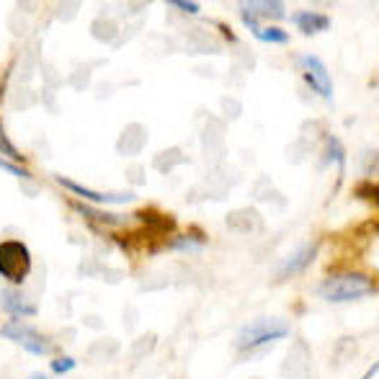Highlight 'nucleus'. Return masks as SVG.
Segmentation results:
<instances>
[{"label":"nucleus","mask_w":379,"mask_h":379,"mask_svg":"<svg viewBox=\"0 0 379 379\" xmlns=\"http://www.w3.org/2000/svg\"><path fill=\"white\" fill-rule=\"evenodd\" d=\"M371 289H374V284H371L369 276L356 271H344L328 276L325 282L318 287V294L325 302H351L371 294Z\"/></svg>","instance_id":"f257e3e1"},{"label":"nucleus","mask_w":379,"mask_h":379,"mask_svg":"<svg viewBox=\"0 0 379 379\" xmlns=\"http://www.w3.org/2000/svg\"><path fill=\"white\" fill-rule=\"evenodd\" d=\"M289 335V325L284 320H256L240 330L238 335V348L240 351H248V348H256V346L271 344V341H279V338H287Z\"/></svg>","instance_id":"f03ea898"},{"label":"nucleus","mask_w":379,"mask_h":379,"mask_svg":"<svg viewBox=\"0 0 379 379\" xmlns=\"http://www.w3.org/2000/svg\"><path fill=\"white\" fill-rule=\"evenodd\" d=\"M29 268H31V256L24 243L8 240L0 245V276H6L13 284H21L26 279Z\"/></svg>","instance_id":"7ed1b4c3"},{"label":"nucleus","mask_w":379,"mask_h":379,"mask_svg":"<svg viewBox=\"0 0 379 379\" xmlns=\"http://www.w3.org/2000/svg\"><path fill=\"white\" fill-rule=\"evenodd\" d=\"M300 67L305 70V80L309 83V88L315 90L318 96L323 98H333V78H330V72L318 57H312V54H302L300 57Z\"/></svg>","instance_id":"20e7f679"},{"label":"nucleus","mask_w":379,"mask_h":379,"mask_svg":"<svg viewBox=\"0 0 379 379\" xmlns=\"http://www.w3.org/2000/svg\"><path fill=\"white\" fill-rule=\"evenodd\" d=\"M0 335H6V338H10V341H18V344L24 346L26 351L36 353V356L47 353V341L39 333H36L34 328L18 325V323H13V325L3 328V330H0Z\"/></svg>","instance_id":"39448f33"},{"label":"nucleus","mask_w":379,"mask_h":379,"mask_svg":"<svg viewBox=\"0 0 379 379\" xmlns=\"http://www.w3.org/2000/svg\"><path fill=\"white\" fill-rule=\"evenodd\" d=\"M315 256H318V243H305V245H300L289 258H287V261H284L282 268H279V276L284 279V276L305 271V268L312 264V258Z\"/></svg>","instance_id":"423d86ee"},{"label":"nucleus","mask_w":379,"mask_h":379,"mask_svg":"<svg viewBox=\"0 0 379 379\" xmlns=\"http://www.w3.org/2000/svg\"><path fill=\"white\" fill-rule=\"evenodd\" d=\"M57 181H60L65 188H70V191H75L78 196L90 199V202H96V204L132 202V194H101V191H90V188H86V186H80V184H75V181H70V178H62V176H57Z\"/></svg>","instance_id":"0eeeda50"},{"label":"nucleus","mask_w":379,"mask_h":379,"mask_svg":"<svg viewBox=\"0 0 379 379\" xmlns=\"http://www.w3.org/2000/svg\"><path fill=\"white\" fill-rule=\"evenodd\" d=\"M291 21H294V26L300 29L302 34H318V31L330 26V21L323 13H309V10H302L297 16H291Z\"/></svg>","instance_id":"6e6552de"},{"label":"nucleus","mask_w":379,"mask_h":379,"mask_svg":"<svg viewBox=\"0 0 379 379\" xmlns=\"http://www.w3.org/2000/svg\"><path fill=\"white\" fill-rule=\"evenodd\" d=\"M243 8L256 18H284V3H245Z\"/></svg>","instance_id":"1a4fd4ad"},{"label":"nucleus","mask_w":379,"mask_h":379,"mask_svg":"<svg viewBox=\"0 0 379 379\" xmlns=\"http://www.w3.org/2000/svg\"><path fill=\"white\" fill-rule=\"evenodd\" d=\"M256 39L266 42V45H287L289 42V34L284 31V29H276V26H256L250 29Z\"/></svg>","instance_id":"9d476101"},{"label":"nucleus","mask_w":379,"mask_h":379,"mask_svg":"<svg viewBox=\"0 0 379 379\" xmlns=\"http://www.w3.org/2000/svg\"><path fill=\"white\" fill-rule=\"evenodd\" d=\"M3 302H6V309L13 312V315H26V312H34V307L24 305V300L18 297L16 291H3Z\"/></svg>","instance_id":"9b49d317"},{"label":"nucleus","mask_w":379,"mask_h":379,"mask_svg":"<svg viewBox=\"0 0 379 379\" xmlns=\"http://www.w3.org/2000/svg\"><path fill=\"white\" fill-rule=\"evenodd\" d=\"M78 209L83 214H88L90 220H101L104 225H119V222H124V217H116V214H101V212H93V209H88V207H83V204H78Z\"/></svg>","instance_id":"f8f14e48"},{"label":"nucleus","mask_w":379,"mask_h":379,"mask_svg":"<svg viewBox=\"0 0 379 379\" xmlns=\"http://www.w3.org/2000/svg\"><path fill=\"white\" fill-rule=\"evenodd\" d=\"M0 152H3V155H8L10 160H18V163H21V152L16 150V147H13V145H10V140L8 137H6V132H3V127H0Z\"/></svg>","instance_id":"ddd939ff"},{"label":"nucleus","mask_w":379,"mask_h":379,"mask_svg":"<svg viewBox=\"0 0 379 379\" xmlns=\"http://www.w3.org/2000/svg\"><path fill=\"white\" fill-rule=\"evenodd\" d=\"M72 366H75V359H54L52 362L54 374H65V371H70Z\"/></svg>","instance_id":"4468645a"},{"label":"nucleus","mask_w":379,"mask_h":379,"mask_svg":"<svg viewBox=\"0 0 379 379\" xmlns=\"http://www.w3.org/2000/svg\"><path fill=\"white\" fill-rule=\"evenodd\" d=\"M0 168H3V170H8V173H13V176H18V178H29V170L13 166V163H8V160H0Z\"/></svg>","instance_id":"2eb2a0df"},{"label":"nucleus","mask_w":379,"mask_h":379,"mask_svg":"<svg viewBox=\"0 0 379 379\" xmlns=\"http://www.w3.org/2000/svg\"><path fill=\"white\" fill-rule=\"evenodd\" d=\"M173 8L184 10V13H199V6H196V3H184V0H176Z\"/></svg>","instance_id":"dca6fc26"},{"label":"nucleus","mask_w":379,"mask_h":379,"mask_svg":"<svg viewBox=\"0 0 379 379\" xmlns=\"http://www.w3.org/2000/svg\"><path fill=\"white\" fill-rule=\"evenodd\" d=\"M29 379H47V377H45V374H31Z\"/></svg>","instance_id":"f3484780"}]
</instances>
